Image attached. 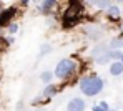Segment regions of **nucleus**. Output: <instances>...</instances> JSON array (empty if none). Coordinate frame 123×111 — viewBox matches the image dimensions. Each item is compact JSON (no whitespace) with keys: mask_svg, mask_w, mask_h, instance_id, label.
<instances>
[{"mask_svg":"<svg viewBox=\"0 0 123 111\" xmlns=\"http://www.w3.org/2000/svg\"><path fill=\"white\" fill-rule=\"evenodd\" d=\"M20 3L23 7H28V3H30V0H20Z\"/></svg>","mask_w":123,"mask_h":111,"instance_id":"20","label":"nucleus"},{"mask_svg":"<svg viewBox=\"0 0 123 111\" xmlns=\"http://www.w3.org/2000/svg\"><path fill=\"white\" fill-rule=\"evenodd\" d=\"M120 61L123 63V51H122V56H120Z\"/></svg>","mask_w":123,"mask_h":111,"instance_id":"22","label":"nucleus"},{"mask_svg":"<svg viewBox=\"0 0 123 111\" xmlns=\"http://www.w3.org/2000/svg\"><path fill=\"white\" fill-rule=\"evenodd\" d=\"M115 2H123V0H115Z\"/></svg>","mask_w":123,"mask_h":111,"instance_id":"23","label":"nucleus"},{"mask_svg":"<svg viewBox=\"0 0 123 111\" xmlns=\"http://www.w3.org/2000/svg\"><path fill=\"white\" fill-rule=\"evenodd\" d=\"M110 110V105L106 101H100L98 105H93L92 106V111H108Z\"/></svg>","mask_w":123,"mask_h":111,"instance_id":"14","label":"nucleus"},{"mask_svg":"<svg viewBox=\"0 0 123 111\" xmlns=\"http://www.w3.org/2000/svg\"><path fill=\"white\" fill-rule=\"evenodd\" d=\"M40 80L47 85V83H50L52 80H53V71H43L40 75Z\"/></svg>","mask_w":123,"mask_h":111,"instance_id":"15","label":"nucleus"},{"mask_svg":"<svg viewBox=\"0 0 123 111\" xmlns=\"http://www.w3.org/2000/svg\"><path fill=\"white\" fill-rule=\"evenodd\" d=\"M108 48L110 50H120V48H123V38L120 37V38H113L110 43H108Z\"/></svg>","mask_w":123,"mask_h":111,"instance_id":"13","label":"nucleus"},{"mask_svg":"<svg viewBox=\"0 0 123 111\" xmlns=\"http://www.w3.org/2000/svg\"><path fill=\"white\" fill-rule=\"evenodd\" d=\"M85 108H86V103H85V100L80 98V96L72 98V100L67 103V106H65L67 111H85Z\"/></svg>","mask_w":123,"mask_h":111,"instance_id":"5","label":"nucleus"},{"mask_svg":"<svg viewBox=\"0 0 123 111\" xmlns=\"http://www.w3.org/2000/svg\"><path fill=\"white\" fill-rule=\"evenodd\" d=\"M17 13V7H8V8H2L0 12V27L5 28L8 23L12 22V18L15 17Z\"/></svg>","mask_w":123,"mask_h":111,"instance_id":"3","label":"nucleus"},{"mask_svg":"<svg viewBox=\"0 0 123 111\" xmlns=\"http://www.w3.org/2000/svg\"><path fill=\"white\" fill-rule=\"evenodd\" d=\"M7 27H8V33H10V35H15V33L18 32V23H12L10 22Z\"/></svg>","mask_w":123,"mask_h":111,"instance_id":"19","label":"nucleus"},{"mask_svg":"<svg viewBox=\"0 0 123 111\" xmlns=\"http://www.w3.org/2000/svg\"><path fill=\"white\" fill-rule=\"evenodd\" d=\"M106 15H108V18H111V20H118L120 15H122V12H120V8H118L117 5H110V7L106 8Z\"/></svg>","mask_w":123,"mask_h":111,"instance_id":"10","label":"nucleus"},{"mask_svg":"<svg viewBox=\"0 0 123 111\" xmlns=\"http://www.w3.org/2000/svg\"><path fill=\"white\" fill-rule=\"evenodd\" d=\"M38 111H45V110H38Z\"/></svg>","mask_w":123,"mask_h":111,"instance_id":"24","label":"nucleus"},{"mask_svg":"<svg viewBox=\"0 0 123 111\" xmlns=\"http://www.w3.org/2000/svg\"><path fill=\"white\" fill-rule=\"evenodd\" d=\"M110 5H111L110 0H95V7L100 8V10H106Z\"/></svg>","mask_w":123,"mask_h":111,"instance_id":"16","label":"nucleus"},{"mask_svg":"<svg viewBox=\"0 0 123 111\" xmlns=\"http://www.w3.org/2000/svg\"><path fill=\"white\" fill-rule=\"evenodd\" d=\"M110 61H111V58H110V53H108V51H105L100 56L95 58V63H97V65H106V63H110Z\"/></svg>","mask_w":123,"mask_h":111,"instance_id":"12","label":"nucleus"},{"mask_svg":"<svg viewBox=\"0 0 123 111\" xmlns=\"http://www.w3.org/2000/svg\"><path fill=\"white\" fill-rule=\"evenodd\" d=\"M78 88H80V91H82L85 96L92 98V96H97V94H100L103 91L105 81H103V78H100L98 75L92 73V75H86V76L80 78Z\"/></svg>","mask_w":123,"mask_h":111,"instance_id":"1","label":"nucleus"},{"mask_svg":"<svg viewBox=\"0 0 123 111\" xmlns=\"http://www.w3.org/2000/svg\"><path fill=\"white\" fill-rule=\"evenodd\" d=\"M55 7H57V0H43L42 5L38 7V10H40L43 15H50Z\"/></svg>","mask_w":123,"mask_h":111,"instance_id":"7","label":"nucleus"},{"mask_svg":"<svg viewBox=\"0 0 123 111\" xmlns=\"http://www.w3.org/2000/svg\"><path fill=\"white\" fill-rule=\"evenodd\" d=\"M58 86L55 85V83H47L45 85V88L42 91V96H45V98H52V96H55L57 93H58Z\"/></svg>","mask_w":123,"mask_h":111,"instance_id":"9","label":"nucleus"},{"mask_svg":"<svg viewBox=\"0 0 123 111\" xmlns=\"http://www.w3.org/2000/svg\"><path fill=\"white\" fill-rule=\"evenodd\" d=\"M0 2H2V0H0Z\"/></svg>","mask_w":123,"mask_h":111,"instance_id":"25","label":"nucleus"},{"mask_svg":"<svg viewBox=\"0 0 123 111\" xmlns=\"http://www.w3.org/2000/svg\"><path fill=\"white\" fill-rule=\"evenodd\" d=\"M83 20V15H75V17H62V28L63 30H70L73 27H77Z\"/></svg>","mask_w":123,"mask_h":111,"instance_id":"6","label":"nucleus"},{"mask_svg":"<svg viewBox=\"0 0 123 111\" xmlns=\"http://www.w3.org/2000/svg\"><path fill=\"white\" fill-rule=\"evenodd\" d=\"M75 71H77V63L72 58H63V60H60L57 63L53 76H57L58 80H68Z\"/></svg>","mask_w":123,"mask_h":111,"instance_id":"2","label":"nucleus"},{"mask_svg":"<svg viewBox=\"0 0 123 111\" xmlns=\"http://www.w3.org/2000/svg\"><path fill=\"white\" fill-rule=\"evenodd\" d=\"M108 71H110L111 76H120V75H123V63L120 60H113V61L110 63Z\"/></svg>","mask_w":123,"mask_h":111,"instance_id":"8","label":"nucleus"},{"mask_svg":"<svg viewBox=\"0 0 123 111\" xmlns=\"http://www.w3.org/2000/svg\"><path fill=\"white\" fill-rule=\"evenodd\" d=\"M108 53H110V58L111 60H120V56H122V51L120 50H108Z\"/></svg>","mask_w":123,"mask_h":111,"instance_id":"18","label":"nucleus"},{"mask_svg":"<svg viewBox=\"0 0 123 111\" xmlns=\"http://www.w3.org/2000/svg\"><path fill=\"white\" fill-rule=\"evenodd\" d=\"M110 48H108V45L106 43H98L93 50H92V56L93 58H97V56H100L102 53H105V51H108Z\"/></svg>","mask_w":123,"mask_h":111,"instance_id":"11","label":"nucleus"},{"mask_svg":"<svg viewBox=\"0 0 123 111\" xmlns=\"http://www.w3.org/2000/svg\"><path fill=\"white\" fill-rule=\"evenodd\" d=\"M80 13H83L82 2H78V0H72V2L68 3L67 10L63 12V17H75V15H80Z\"/></svg>","mask_w":123,"mask_h":111,"instance_id":"4","label":"nucleus"},{"mask_svg":"<svg viewBox=\"0 0 123 111\" xmlns=\"http://www.w3.org/2000/svg\"><path fill=\"white\" fill-rule=\"evenodd\" d=\"M52 50H53V46H52L50 43H42V46H40V56H45V55H48Z\"/></svg>","mask_w":123,"mask_h":111,"instance_id":"17","label":"nucleus"},{"mask_svg":"<svg viewBox=\"0 0 123 111\" xmlns=\"http://www.w3.org/2000/svg\"><path fill=\"white\" fill-rule=\"evenodd\" d=\"M108 111H118V110H117V108H110Z\"/></svg>","mask_w":123,"mask_h":111,"instance_id":"21","label":"nucleus"}]
</instances>
